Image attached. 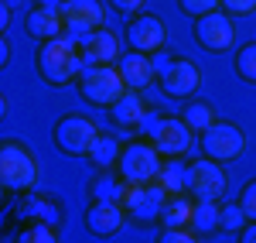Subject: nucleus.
Wrapping results in <instances>:
<instances>
[{"instance_id":"obj_1","label":"nucleus","mask_w":256,"mask_h":243,"mask_svg":"<svg viewBox=\"0 0 256 243\" xmlns=\"http://www.w3.org/2000/svg\"><path fill=\"white\" fill-rule=\"evenodd\" d=\"M79 38H68V35H62V38H52L44 41L38 48V72L44 82H52V86H65V82L79 79L82 69H86V59H82Z\"/></svg>"},{"instance_id":"obj_2","label":"nucleus","mask_w":256,"mask_h":243,"mask_svg":"<svg viewBox=\"0 0 256 243\" xmlns=\"http://www.w3.org/2000/svg\"><path fill=\"white\" fill-rule=\"evenodd\" d=\"M79 93L92 106H113L120 96H126V82L113 65H89L79 76Z\"/></svg>"},{"instance_id":"obj_3","label":"nucleus","mask_w":256,"mask_h":243,"mask_svg":"<svg viewBox=\"0 0 256 243\" xmlns=\"http://www.w3.org/2000/svg\"><path fill=\"white\" fill-rule=\"evenodd\" d=\"M120 178L130 185H150L158 182L160 175V151L154 144H144V141H134L123 147V154H120Z\"/></svg>"},{"instance_id":"obj_4","label":"nucleus","mask_w":256,"mask_h":243,"mask_svg":"<svg viewBox=\"0 0 256 243\" xmlns=\"http://www.w3.org/2000/svg\"><path fill=\"white\" fill-rule=\"evenodd\" d=\"M0 182H4V188H10V192L34 188V182H38V161L31 158L28 147H20L14 141H7L0 147Z\"/></svg>"},{"instance_id":"obj_5","label":"nucleus","mask_w":256,"mask_h":243,"mask_svg":"<svg viewBox=\"0 0 256 243\" xmlns=\"http://www.w3.org/2000/svg\"><path fill=\"white\" fill-rule=\"evenodd\" d=\"M96 137H99L96 123L89 117H79V113H68V117H62L55 123V144L65 154H72V158H89Z\"/></svg>"},{"instance_id":"obj_6","label":"nucleus","mask_w":256,"mask_h":243,"mask_svg":"<svg viewBox=\"0 0 256 243\" xmlns=\"http://www.w3.org/2000/svg\"><path fill=\"white\" fill-rule=\"evenodd\" d=\"M147 130H150V144L164 158H181L192 147V127L181 117H154L147 123Z\"/></svg>"},{"instance_id":"obj_7","label":"nucleus","mask_w":256,"mask_h":243,"mask_svg":"<svg viewBox=\"0 0 256 243\" xmlns=\"http://www.w3.org/2000/svg\"><path fill=\"white\" fill-rule=\"evenodd\" d=\"M226 185H229V175L212 158H202V161H195L188 168V192L198 202H218L226 195Z\"/></svg>"},{"instance_id":"obj_8","label":"nucleus","mask_w":256,"mask_h":243,"mask_svg":"<svg viewBox=\"0 0 256 243\" xmlns=\"http://www.w3.org/2000/svg\"><path fill=\"white\" fill-rule=\"evenodd\" d=\"M242 147H246V137L232 123H212L202 134V151L212 161H236L239 154H242Z\"/></svg>"},{"instance_id":"obj_9","label":"nucleus","mask_w":256,"mask_h":243,"mask_svg":"<svg viewBox=\"0 0 256 243\" xmlns=\"http://www.w3.org/2000/svg\"><path fill=\"white\" fill-rule=\"evenodd\" d=\"M195 38L205 52H229L232 41H236V28H232V18L222 14V11H212L205 18L195 21Z\"/></svg>"},{"instance_id":"obj_10","label":"nucleus","mask_w":256,"mask_h":243,"mask_svg":"<svg viewBox=\"0 0 256 243\" xmlns=\"http://www.w3.org/2000/svg\"><path fill=\"white\" fill-rule=\"evenodd\" d=\"M158 72H160L164 93H168V96H178V100L198 93V86H202V72H198L195 62H188V59L164 62V65H158Z\"/></svg>"},{"instance_id":"obj_11","label":"nucleus","mask_w":256,"mask_h":243,"mask_svg":"<svg viewBox=\"0 0 256 243\" xmlns=\"http://www.w3.org/2000/svg\"><path fill=\"white\" fill-rule=\"evenodd\" d=\"M168 205V192L158 182L150 185H130L126 195H123V209L134 216V219H160V209Z\"/></svg>"},{"instance_id":"obj_12","label":"nucleus","mask_w":256,"mask_h":243,"mask_svg":"<svg viewBox=\"0 0 256 243\" xmlns=\"http://www.w3.org/2000/svg\"><path fill=\"white\" fill-rule=\"evenodd\" d=\"M62 18H65V28L76 35V38H86L102 28V4L99 0H68L62 7Z\"/></svg>"},{"instance_id":"obj_13","label":"nucleus","mask_w":256,"mask_h":243,"mask_svg":"<svg viewBox=\"0 0 256 243\" xmlns=\"http://www.w3.org/2000/svg\"><path fill=\"white\" fill-rule=\"evenodd\" d=\"M123 205L120 202H106V199H96V202L89 205V212H86V226H89V233H96L102 240H110V236H116L120 226H123Z\"/></svg>"},{"instance_id":"obj_14","label":"nucleus","mask_w":256,"mask_h":243,"mask_svg":"<svg viewBox=\"0 0 256 243\" xmlns=\"http://www.w3.org/2000/svg\"><path fill=\"white\" fill-rule=\"evenodd\" d=\"M164 38H168V35H164L160 18H150V14L130 21V28H126V41L134 45V52H144V55L158 52L160 45H164Z\"/></svg>"},{"instance_id":"obj_15","label":"nucleus","mask_w":256,"mask_h":243,"mask_svg":"<svg viewBox=\"0 0 256 243\" xmlns=\"http://www.w3.org/2000/svg\"><path fill=\"white\" fill-rule=\"evenodd\" d=\"M82 41V59L89 62V65H113L120 59V38L113 31H92V35H86Z\"/></svg>"},{"instance_id":"obj_16","label":"nucleus","mask_w":256,"mask_h":243,"mask_svg":"<svg viewBox=\"0 0 256 243\" xmlns=\"http://www.w3.org/2000/svg\"><path fill=\"white\" fill-rule=\"evenodd\" d=\"M62 28H65V18H62V11H52V7H34L24 18V31L38 41L62 38Z\"/></svg>"},{"instance_id":"obj_17","label":"nucleus","mask_w":256,"mask_h":243,"mask_svg":"<svg viewBox=\"0 0 256 243\" xmlns=\"http://www.w3.org/2000/svg\"><path fill=\"white\" fill-rule=\"evenodd\" d=\"M154 72H158V65L147 59L144 52H130V55L120 59V76H123V82H126L130 89H137V93L144 86H150Z\"/></svg>"},{"instance_id":"obj_18","label":"nucleus","mask_w":256,"mask_h":243,"mask_svg":"<svg viewBox=\"0 0 256 243\" xmlns=\"http://www.w3.org/2000/svg\"><path fill=\"white\" fill-rule=\"evenodd\" d=\"M110 113H113V120H116L120 127H140V123L147 120V106H144L137 89H126V96H120V100L110 106Z\"/></svg>"},{"instance_id":"obj_19","label":"nucleus","mask_w":256,"mask_h":243,"mask_svg":"<svg viewBox=\"0 0 256 243\" xmlns=\"http://www.w3.org/2000/svg\"><path fill=\"white\" fill-rule=\"evenodd\" d=\"M192 212H195V205L188 199H171L160 209V223H164V229H184L192 223Z\"/></svg>"},{"instance_id":"obj_20","label":"nucleus","mask_w":256,"mask_h":243,"mask_svg":"<svg viewBox=\"0 0 256 243\" xmlns=\"http://www.w3.org/2000/svg\"><path fill=\"white\" fill-rule=\"evenodd\" d=\"M181 120L188 123L192 130H202V134H205V130L212 127V123H218V120H216V113H212V106H208V103H198V100L184 106V113H181Z\"/></svg>"},{"instance_id":"obj_21","label":"nucleus","mask_w":256,"mask_h":243,"mask_svg":"<svg viewBox=\"0 0 256 243\" xmlns=\"http://www.w3.org/2000/svg\"><path fill=\"white\" fill-rule=\"evenodd\" d=\"M158 185L168 192V195H178L181 188H188V168L168 161L164 168H160V175H158Z\"/></svg>"},{"instance_id":"obj_22","label":"nucleus","mask_w":256,"mask_h":243,"mask_svg":"<svg viewBox=\"0 0 256 243\" xmlns=\"http://www.w3.org/2000/svg\"><path fill=\"white\" fill-rule=\"evenodd\" d=\"M120 154H123V151L116 147V141L99 134L96 144H92V151H89V161L96 164V168H113V161H120Z\"/></svg>"},{"instance_id":"obj_23","label":"nucleus","mask_w":256,"mask_h":243,"mask_svg":"<svg viewBox=\"0 0 256 243\" xmlns=\"http://www.w3.org/2000/svg\"><path fill=\"white\" fill-rule=\"evenodd\" d=\"M192 226L198 233H212L216 226H222V209L216 202H198L195 212H192Z\"/></svg>"},{"instance_id":"obj_24","label":"nucleus","mask_w":256,"mask_h":243,"mask_svg":"<svg viewBox=\"0 0 256 243\" xmlns=\"http://www.w3.org/2000/svg\"><path fill=\"white\" fill-rule=\"evenodd\" d=\"M126 188H130V182H123V178H99V182L92 185V195H96V199H106V202H120L123 205Z\"/></svg>"},{"instance_id":"obj_25","label":"nucleus","mask_w":256,"mask_h":243,"mask_svg":"<svg viewBox=\"0 0 256 243\" xmlns=\"http://www.w3.org/2000/svg\"><path fill=\"white\" fill-rule=\"evenodd\" d=\"M18 243H58V233L52 229V223H31L18 236Z\"/></svg>"},{"instance_id":"obj_26","label":"nucleus","mask_w":256,"mask_h":243,"mask_svg":"<svg viewBox=\"0 0 256 243\" xmlns=\"http://www.w3.org/2000/svg\"><path fill=\"white\" fill-rule=\"evenodd\" d=\"M236 72H239V79L256 82V45L239 48V55H236Z\"/></svg>"},{"instance_id":"obj_27","label":"nucleus","mask_w":256,"mask_h":243,"mask_svg":"<svg viewBox=\"0 0 256 243\" xmlns=\"http://www.w3.org/2000/svg\"><path fill=\"white\" fill-rule=\"evenodd\" d=\"M222 226L226 229H232V233H242L246 229V212H242V205H222Z\"/></svg>"},{"instance_id":"obj_28","label":"nucleus","mask_w":256,"mask_h":243,"mask_svg":"<svg viewBox=\"0 0 256 243\" xmlns=\"http://www.w3.org/2000/svg\"><path fill=\"white\" fill-rule=\"evenodd\" d=\"M181 4V11L184 14H192V18H205V14H212V11H218V4L222 0H178Z\"/></svg>"},{"instance_id":"obj_29","label":"nucleus","mask_w":256,"mask_h":243,"mask_svg":"<svg viewBox=\"0 0 256 243\" xmlns=\"http://www.w3.org/2000/svg\"><path fill=\"white\" fill-rule=\"evenodd\" d=\"M239 205H242L246 219H250V223H256V182L242 185V192H239Z\"/></svg>"},{"instance_id":"obj_30","label":"nucleus","mask_w":256,"mask_h":243,"mask_svg":"<svg viewBox=\"0 0 256 243\" xmlns=\"http://www.w3.org/2000/svg\"><path fill=\"white\" fill-rule=\"evenodd\" d=\"M222 11L226 14H253L256 0H222Z\"/></svg>"},{"instance_id":"obj_31","label":"nucleus","mask_w":256,"mask_h":243,"mask_svg":"<svg viewBox=\"0 0 256 243\" xmlns=\"http://www.w3.org/2000/svg\"><path fill=\"white\" fill-rule=\"evenodd\" d=\"M158 243H198L192 233H184V229H164L158 236Z\"/></svg>"},{"instance_id":"obj_32","label":"nucleus","mask_w":256,"mask_h":243,"mask_svg":"<svg viewBox=\"0 0 256 243\" xmlns=\"http://www.w3.org/2000/svg\"><path fill=\"white\" fill-rule=\"evenodd\" d=\"M110 4H113V11H120V14H137L147 0H110Z\"/></svg>"},{"instance_id":"obj_33","label":"nucleus","mask_w":256,"mask_h":243,"mask_svg":"<svg viewBox=\"0 0 256 243\" xmlns=\"http://www.w3.org/2000/svg\"><path fill=\"white\" fill-rule=\"evenodd\" d=\"M239 243H256V223L242 229V236H239Z\"/></svg>"},{"instance_id":"obj_34","label":"nucleus","mask_w":256,"mask_h":243,"mask_svg":"<svg viewBox=\"0 0 256 243\" xmlns=\"http://www.w3.org/2000/svg\"><path fill=\"white\" fill-rule=\"evenodd\" d=\"M68 0H38V7H52V11H62Z\"/></svg>"},{"instance_id":"obj_35","label":"nucleus","mask_w":256,"mask_h":243,"mask_svg":"<svg viewBox=\"0 0 256 243\" xmlns=\"http://www.w3.org/2000/svg\"><path fill=\"white\" fill-rule=\"evenodd\" d=\"M18 4H20V0H7V4H4V7H18Z\"/></svg>"}]
</instances>
